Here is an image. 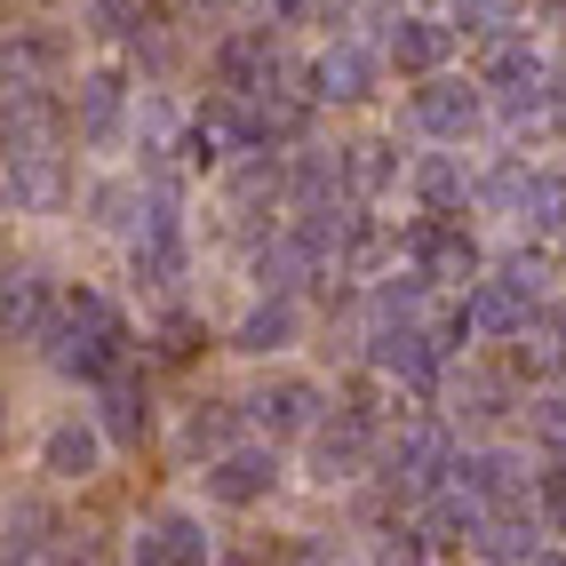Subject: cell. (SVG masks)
Returning a JSON list of instances; mask_svg holds the SVG:
<instances>
[{"label":"cell","mask_w":566,"mask_h":566,"mask_svg":"<svg viewBox=\"0 0 566 566\" xmlns=\"http://www.w3.org/2000/svg\"><path fill=\"white\" fill-rule=\"evenodd\" d=\"M263 486H272V463H263V455H232L216 471V495L223 503H248V495H263Z\"/></svg>","instance_id":"1"},{"label":"cell","mask_w":566,"mask_h":566,"mask_svg":"<svg viewBox=\"0 0 566 566\" xmlns=\"http://www.w3.org/2000/svg\"><path fill=\"white\" fill-rule=\"evenodd\" d=\"M423 120H431V128H463V120H471V88H431V96H423Z\"/></svg>","instance_id":"2"},{"label":"cell","mask_w":566,"mask_h":566,"mask_svg":"<svg viewBox=\"0 0 566 566\" xmlns=\"http://www.w3.org/2000/svg\"><path fill=\"white\" fill-rule=\"evenodd\" d=\"M359 88H367V56H352V49L327 56V96H359Z\"/></svg>","instance_id":"3"},{"label":"cell","mask_w":566,"mask_h":566,"mask_svg":"<svg viewBox=\"0 0 566 566\" xmlns=\"http://www.w3.org/2000/svg\"><path fill=\"white\" fill-rule=\"evenodd\" d=\"M88 455H96V447H88L81 431H56V439H49V463H56L64 479H72V471H88Z\"/></svg>","instance_id":"4"},{"label":"cell","mask_w":566,"mask_h":566,"mask_svg":"<svg viewBox=\"0 0 566 566\" xmlns=\"http://www.w3.org/2000/svg\"><path fill=\"white\" fill-rule=\"evenodd\" d=\"M431 56H439V32L431 24H407L399 32V64H431Z\"/></svg>","instance_id":"5"}]
</instances>
